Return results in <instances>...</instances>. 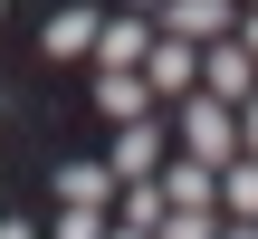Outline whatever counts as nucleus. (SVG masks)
<instances>
[{"label":"nucleus","instance_id":"f257e3e1","mask_svg":"<svg viewBox=\"0 0 258 239\" xmlns=\"http://www.w3.org/2000/svg\"><path fill=\"white\" fill-rule=\"evenodd\" d=\"M172 153H182V163H211V172H220V163H239V115H230L220 96H201V86H191V96L172 105Z\"/></svg>","mask_w":258,"mask_h":239},{"label":"nucleus","instance_id":"f03ea898","mask_svg":"<svg viewBox=\"0 0 258 239\" xmlns=\"http://www.w3.org/2000/svg\"><path fill=\"white\" fill-rule=\"evenodd\" d=\"M163 163H172V125H163V115L115 125V153H105V172H115V182H153Z\"/></svg>","mask_w":258,"mask_h":239},{"label":"nucleus","instance_id":"7ed1b4c3","mask_svg":"<svg viewBox=\"0 0 258 239\" xmlns=\"http://www.w3.org/2000/svg\"><path fill=\"white\" fill-rule=\"evenodd\" d=\"M134 77H144V96L182 105V96L201 86V48H191V38H163V29H153V48H144V67H134Z\"/></svg>","mask_w":258,"mask_h":239},{"label":"nucleus","instance_id":"20e7f679","mask_svg":"<svg viewBox=\"0 0 258 239\" xmlns=\"http://www.w3.org/2000/svg\"><path fill=\"white\" fill-rule=\"evenodd\" d=\"M201 96H220L230 115L258 96V57L239 48V38H211V48H201Z\"/></svg>","mask_w":258,"mask_h":239},{"label":"nucleus","instance_id":"39448f33","mask_svg":"<svg viewBox=\"0 0 258 239\" xmlns=\"http://www.w3.org/2000/svg\"><path fill=\"white\" fill-rule=\"evenodd\" d=\"M153 29H163V38L211 48V38H230V29H239V0H163V10H153Z\"/></svg>","mask_w":258,"mask_h":239},{"label":"nucleus","instance_id":"423d86ee","mask_svg":"<svg viewBox=\"0 0 258 239\" xmlns=\"http://www.w3.org/2000/svg\"><path fill=\"white\" fill-rule=\"evenodd\" d=\"M144 48H153V19H134V10H124V19H105V29H96V48H86V57H96V77H134V67H144Z\"/></svg>","mask_w":258,"mask_h":239},{"label":"nucleus","instance_id":"0eeeda50","mask_svg":"<svg viewBox=\"0 0 258 239\" xmlns=\"http://www.w3.org/2000/svg\"><path fill=\"white\" fill-rule=\"evenodd\" d=\"M211 182H220V172H211V163H182V153H172V163L153 172V192H163V211H211Z\"/></svg>","mask_w":258,"mask_h":239},{"label":"nucleus","instance_id":"6e6552de","mask_svg":"<svg viewBox=\"0 0 258 239\" xmlns=\"http://www.w3.org/2000/svg\"><path fill=\"white\" fill-rule=\"evenodd\" d=\"M211 211H220V220H258V163H249V153H239V163H220Z\"/></svg>","mask_w":258,"mask_h":239},{"label":"nucleus","instance_id":"1a4fd4ad","mask_svg":"<svg viewBox=\"0 0 258 239\" xmlns=\"http://www.w3.org/2000/svg\"><path fill=\"white\" fill-rule=\"evenodd\" d=\"M57 201H67V211H115V172H105V163H67V172H57Z\"/></svg>","mask_w":258,"mask_h":239},{"label":"nucleus","instance_id":"9d476101","mask_svg":"<svg viewBox=\"0 0 258 239\" xmlns=\"http://www.w3.org/2000/svg\"><path fill=\"white\" fill-rule=\"evenodd\" d=\"M96 29H105L96 10H57V19L38 29V48H48V57H86V48H96Z\"/></svg>","mask_w":258,"mask_h":239},{"label":"nucleus","instance_id":"9b49d317","mask_svg":"<svg viewBox=\"0 0 258 239\" xmlns=\"http://www.w3.org/2000/svg\"><path fill=\"white\" fill-rule=\"evenodd\" d=\"M96 115H105V125H134V115H153L144 77H96Z\"/></svg>","mask_w":258,"mask_h":239},{"label":"nucleus","instance_id":"f8f14e48","mask_svg":"<svg viewBox=\"0 0 258 239\" xmlns=\"http://www.w3.org/2000/svg\"><path fill=\"white\" fill-rule=\"evenodd\" d=\"M163 220V192L153 182H115V230H153Z\"/></svg>","mask_w":258,"mask_h":239},{"label":"nucleus","instance_id":"ddd939ff","mask_svg":"<svg viewBox=\"0 0 258 239\" xmlns=\"http://www.w3.org/2000/svg\"><path fill=\"white\" fill-rule=\"evenodd\" d=\"M153 239H220V211H163Z\"/></svg>","mask_w":258,"mask_h":239},{"label":"nucleus","instance_id":"4468645a","mask_svg":"<svg viewBox=\"0 0 258 239\" xmlns=\"http://www.w3.org/2000/svg\"><path fill=\"white\" fill-rule=\"evenodd\" d=\"M48 239H105V211H57Z\"/></svg>","mask_w":258,"mask_h":239},{"label":"nucleus","instance_id":"2eb2a0df","mask_svg":"<svg viewBox=\"0 0 258 239\" xmlns=\"http://www.w3.org/2000/svg\"><path fill=\"white\" fill-rule=\"evenodd\" d=\"M239 153H249V163H258V96H249V105H239Z\"/></svg>","mask_w":258,"mask_h":239},{"label":"nucleus","instance_id":"dca6fc26","mask_svg":"<svg viewBox=\"0 0 258 239\" xmlns=\"http://www.w3.org/2000/svg\"><path fill=\"white\" fill-rule=\"evenodd\" d=\"M230 38H239V48L258 57V10H239V29H230Z\"/></svg>","mask_w":258,"mask_h":239},{"label":"nucleus","instance_id":"f3484780","mask_svg":"<svg viewBox=\"0 0 258 239\" xmlns=\"http://www.w3.org/2000/svg\"><path fill=\"white\" fill-rule=\"evenodd\" d=\"M220 239H258V220H220Z\"/></svg>","mask_w":258,"mask_h":239},{"label":"nucleus","instance_id":"a211bd4d","mask_svg":"<svg viewBox=\"0 0 258 239\" xmlns=\"http://www.w3.org/2000/svg\"><path fill=\"white\" fill-rule=\"evenodd\" d=\"M124 10H134V19H153V10H163V0H124Z\"/></svg>","mask_w":258,"mask_h":239},{"label":"nucleus","instance_id":"6ab92c4d","mask_svg":"<svg viewBox=\"0 0 258 239\" xmlns=\"http://www.w3.org/2000/svg\"><path fill=\"white\" fill-rule=\"evenodd\" d=\"M0 239H38V230H19V220H0Z\"/></svg>","mask_w":258,"mask_h":239},{"label":"nucleus","instance_id":"aec40b11","mask_svg":"<svg viewBox=\"0 0 258 239\" xmlns=\"http://www.w3.org/2000/svg\"><path fill=\"white\" fill-rule=\"evenodd\" d=\"M105 239H153V230H115V220H105Z\"/></svg>","mask_w":258,"mask_h":239},{"label":"nucleus","instance_id":"412c9836","mask_svg":"<svg viewBox=\"0 0 258 239\" xmlns=\"http://www.w3.org/2000/svg\"><path fill=\"white\" fill-rule=\"evenodd\" d=\"M239 10H258V0H239Z\"/></svg>","mask_w":258,"mask_h":239},{"label":"nucleus","instance_id":"4be33fe9","mask_svg":"<svg viewBox=\"0 0 258 239\" xmlns=\"http://www.w3.org/2000/svg\"><path fill=\"white\" fill-rule=\"evenodd\" d=\"M0 10H10V0H0Z\"/></svg>","mask_w":258,"mask_h":239}]
</instances>
